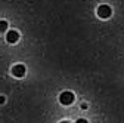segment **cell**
Instances as JSON below:
<instances>
[{"instance_id": "cell-1", "label": "cell", "mask_w": 124, "mask_h": 123, "mask_svg": "<svg viewBox=\"0 0 124 123\" xmlns=\"http://www.w3.org/2000/svg\"><path fill=\"white\" fill-rule=\"evenodd\" d=\"M74 99H75V97H74V94H72V92H70V90H67V92H62V94H61V97H59V101H61V104H64V105H71V104L74 102Z\"/></svg>"}, {"instance_id": "cell-3", "label": "cell", "mask_w": 124, "mask_h": 123, "mask_svg": "<svg viewBox=\"0 0 124 123\" xmlns=\"http://www.w3.org/2000/svg\"><path fill=\"white\" fill-rule=\"evenodd\" d=\"M12 74L15 77H24L25 76V65L24 64H16L12 67Z\"/></svg>"}, {"instance_id": "cell-6", "label": "cell", "mask_w": 124, "mask_h": 123, "mask_svg": "<svg viewBox=\"0 0 124 123\" xmlns=\"http://www.w3.org/2000/svg\"><path fill=\"white\" fill-rule=\"evenodd\" d=\"M75 123H89V122H87L86 119H78V120H77Z\"/></svg>"}, {"instance_id": "cell-8", "label": "cell", "mask_w": 124, "mask_h": 123, "mask_svg": "<svg viewBox=\"0 0 124 123\" xmlns=\"http://www.w3.org/2000/svg\"><path fill=\"white\" fill-rule=\"evenodd\" d=\"M61 123H70V122H61Z\"/></svg>"}, {"instance_id": "cell-4", "label": "cell", "mask_w": 124, "mask_h": 123, "mask_svg": "<svg viewBox=\"0 0 124 123\" xmlns=\"http://www.w3.org/2000/svg\"><path fill=\"white\" fill-rule=\"evenodd\" d=\"M6 40H8V43H16V42L19 40V34H18V31H15V30H10V31H8V34H6Z\"/></svg>"}, {"instance_id": "cell-7", "label": "cell", "mask_w": 124, "mask_h": 123, "mask_svg": "<svg viewBox=\"0 0 124 123\" xmlns=\"http://www.w3.org/2000/svg\"><path fill=\"white\" fill-rule=\"evenodd\" d=\"M3 102H5V98H3V97H0V104H3Z\"/></svg>"}, {"instance_id": "cell-5", "label": "cell", "mask_w": 124, "mask_h": 123, "mask_svg": "<svg viewBox=\"0 0 124 123\" xmlns=\"http://www.w3.org/2000/svg\"><path fill=\"white\" fill-rule=\"evenodd\" d=\"M8 30V22L6 21H0V33H5Z\"/></svg>"}, {"instance_id": "cell-2", "label": "cell", "mask_w": 124, "mask_h": 123, "mask_svg": "<svg viewBox=\"0 0 124 123\" xmlns=\"http://www.w3.org/2000/svg\"><path fill=\"white\" fill-rule=\"evenodd\" d=\"M111 13H112V9L108 5H101L98 8V17L102 18V19H108V18L111 17Z\"/></svg>"}]
</instances>
